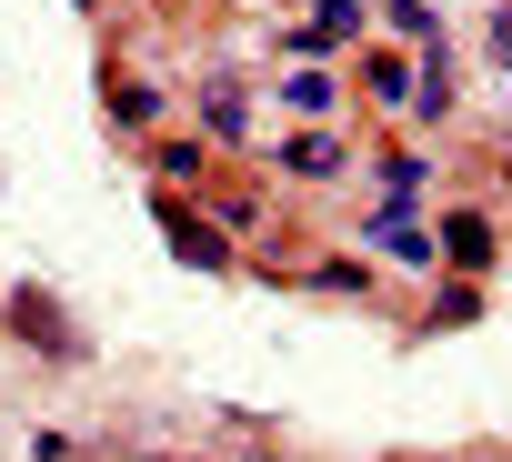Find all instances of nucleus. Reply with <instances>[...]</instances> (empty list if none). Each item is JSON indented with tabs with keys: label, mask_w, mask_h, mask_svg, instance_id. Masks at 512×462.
Instances as JSON below:
<instances>
[{
	"label": "nucleus",
	"mask_w": 512,
	"mask_h": 462,
	"mask_svg": "<svg viewBox=\"0 0 512 462\" xmlns=\"http://www.w3.org/2000/svg\"><path fill=\"white\" fill-rule=\"evenodd\" d=\"M11 332H21L31 352H51V362H71V352H81V342L51 322V302H41V292H11Z\"/></svg>",
	"instance_id": "f257e3e1"
},
{
	"label": "nucleus",
	"mask_w": 512,
	"mask_h": 462,
	"mask_svg": "<svg viewBox=\"0 0 512 462\" xmlns=\"http://www.w3.org/2000/svg\"><path fill=\"white\" fill-rule=\"evenodd\" d=\"M372 252H392V262H432V242H422V221L392 201V211H372Z\"/></svg>",
	"instance_id": "f03ea898"
},
{
	"label": "nucleus",
	"mask_w": 512,
	"mask_h": 462,
	"mask_svg": "<svg viewBox=\"0 0 512 462\" xmlns=\"http://www.w3.org/2000/svg\"><path fill=\"white\" fill-rule=\"evenodd\" d=\"M161 231H171V252H181L191 272H221V231H211V221H191V211H161Z\"/></svg>",
	"instance_id": "7ed1b4c3"
},
{
	"label": "nucleus",
	"mask_w": 512,
	"mask_h": 462,
	"mask_svg": "<svg viewBox=\"0 0 512 462\" xmlns=\"http://www.w3.org/2000/svg\"><path fill=\"white\" fill-rule=\"evenodd\" d=\"M442 262H462V272H482V262H492V231H482V211L442 221Z\"/></svg>",
	"instance_id": "20e7f679"
},
{
	"label": "nucleus",
	"mask_w": 512,
	"mask_h": 462,
	"mask_svg": "<svg viewBox=\"0 0 512 462\" xmlns=\"http://www.w3.org/2000/svg\"><path fill=\"white\" fill-rule=\"evenodd\" d=\"M282 161H292V171H342V141H332V131H302Z\"/></svg>",
	"instance_id": "39448f33"
},
{
	"label": "nucleus",
	"mask_w": 512,
	"mask_h": 462,
	"mask_svg": "<svg viewBox=\"0 0 512 462\" xmlns=\"http://www.w3.org/2000/svg\"><path fill=\"white\" fill-rule=\"evenodd\" d=\"M382 191H392V201H412V191H422V161H412V151H392V161H382Z\"/></svg>",
	"instance_id": "423d86ee"
},
{
	"label": "nucleus",
	"mask_w": 512,
	"mask_h": 462,
	"mask_svg": "<svg viewBox=\"0 0 512 462\" xmlns=\"http://www.w3.org/2000/svg\"><path fill=\"white\" fill-rule=\"evenodd\" d=\"M492 41H502V61H512V11H502V21H492Z\"/></svg>",
	"instance_id": "0eeeda50"
}]
</instances>
